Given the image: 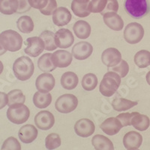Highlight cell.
Returning <instances> with one entry per match:
<instances>
[{
	"mask_svg": "<svg viewBox=\"0 0 150 150\" xmlns=\"http://www.w3.org/2000/svg\"><path fill=\"white\" fill-rule=\"evenodd\" d=\"M35 71L34 63L27 56H23L15 60L13 65V71L15 77L21 81L31 78Z\"/></svg>",
	"mask_w": 150,
	"mask_h": 150,
	"instance_id": "cell-1",
	"label": "cell"
},
{
	"mask_svg": "<svg viewBox=\"0 0 150 150\" xmlns=\"http://www.w3.org/2000/svg\"><path fill=\"white\" fill-rule=\"evenodd\" d=\"M125 10L134 19H141L150 11L149 0H125Z\"/></svg>",
	"mask_w": 150,
	"mask_h": 150,
	"instance_id": "cell-2",
	"label": "cell"
},
{
	"mask_svg": "<svg viewBox=\"0 0 150 150\" xmlns=\"http://www.w3.org/2000/svg\"><path fill=\"white\" fill-rule=\"evenodd\" d=\"M121 83V77L114 71L106 73L101 81L99 90L105 97H111L116 93Z\"/></svg>",
	"mask_w": 150,
	"mask_h": 150,
	"instance_id": "cell-3",
	"label": "cell"
},
{
	"mask_svg": "<svg viewBox=\"0 0 150 150\" xmlns=\"http://www.w3.org/2000/svg\"><path fill=\"white\" fill-rule=\"evenodd\" d=\"M0 44L5 50L18 51L22 47L23 38L16 31L5 30L0 34Z\"/></svg>",
	"mask_w": 150,
	"mask_h": 150,
	"instance_id": "cell-4",
	"label": "cell"
},
{
	"mask_svg": "<svg viewBox=\"0 0 150 150\" xmlns=\"http://www.w3.org/2000/svg\"><path fill=\"white\" fill-rule=\"evenodd\" d=\"M30 111L26 105L17 104L10 106L7 110V117L11 122L16 125L25 123L29 120Z\"/></svg>",
	"mask_w": 150,
	"mask_h": 150,
	"instance_id": "cell-5",
	"label": "cell"
},
{
	"mask_svg": "<svg viewBox=\"0 0 150 150\" xmlns=\"http://www.w3.org/2000/svg\"><path fill=\"white\" fill-rule=\"evenodd\" d=\"M78 105L77 98L72 94H65L57 98L55 103V108L62 113H69L77 108Z\"/></svg>",
	"mask_w": 150,
	"mask_h": 150,
	"instance_id": "cell-6",
	"label": "cell"
},
{
	"mask_svg": "<svg viewBox=\"0 0 150 150\" xmlns=\"http://www.w3.org/2000/svg\"><path fill=\"white\" fill-rule=\"evenodd\" d=\"M144 29L141 24L137 23H131L128 24L124 30V38L131 45H135L143 39Z\"/></svg>",
	"mask_w": 150,
	"mask_h": 150,
	"instance_id": "cell-7",
	"label": "cell"
},
{
	"mask_svg": "<svg viewBox=\"0 0 150 150\" xmlns=\"http://www.w3.org/2000/svg\"><path fill=\"white\" fill-rule=\"evenodd\" d=\"M26 47L24 51L27 55L33 57H37L45 50V43L40 37H31L26 41Z\"/></svg>",
	"mask_w": 150,
	"mask_h": 150,
	"instance_id": "cell-8",
	"label": "cell"
},
{
	"mask_svg": "<svg viewBox=\"0 0 150 150\" xmlns=\"http://www.w3.org/2000/svg\"><path fill=\"white\" fill-rule=\"evenodd\" d=\"M35 123L39 129L47 131L53 126L55 123L54 116L50 111H40L35 116Z\"/></svg>",
	"mask_w": 150,
	"mask_h": 150,
	"instance_id": "cell-9",
	"label": "cell"
},
{
	"mask_svg": "<svg viewBox=\"0 0 150 150\" xmlns=\"http://www.w3.org/2000/svg\"><path fill=\"white\" fill-rule=\"evenodd\" d=\"M55 78L51 74H41L36 79V89H38V92L47 93L53 89V87L55 86Z\"/></svg>",
	"mask_w": 150,
	"mask_h": 150,
	"instance_id": "cell-10",
	"label": "cell"
},
{
	"mask_svg": "<svg viewBox=\"0 0 150 150\" xmlns=\"http://www.w3.org/2000/svg\"><path fill=\"white\" fill-rule=\"evenodd\" d=\"M74 37L68 29H60L55 34V43L57 47L66 49L74 44Z\"/></svg>",
	"mask_w": 150,
	"mask_h": 150,
	"instance_id": "cell-11",
	"label": "cell"
},
{
	"mask_svg": "<svg viewBox=\"0 0 150 150\" xmlns=\"http://www.w3.org/2000/svg\"><path fill=\"white\" fill-rule=\"evenodd\" d=\"M96 126L92 120L89 119H81L74 125V131L77 135L81 137H88L93 134Z\"/></svg>",
	"mask_w": 150,
	"mask_h": 150,
	"instance_id": "cell-12",
	"label": "cell"
},
{
	"mask_svg": "<svg viewBox=\"0 0 150 150\" xmlns=\"http://www.w3.org/2000/svg\"><path fill=\"white\" fill-rule=\"evenodd\" d=\"M93 51V47L87 41L77 43L72 48V55L76 59L84 60L89 58Z\"/></svg>",
	"mask_w": 150,
	"mask_h": 150,
	"instance_id": "cell-13",
	"label": "cell"
},
{
	"mask_svg": "<svg viewBox=\"0 0 150 150\" xmlns=\"http://www.w3.org/2000/svg\"><path fill=\"white\" fill-rule=\"evenodd\" d=\"M101 60L106 66L115 67L122 61V54L116 48H108L102 53Z\"/></svg>",
	"mask_w": 150,
	"mask_h": 150,
	"instance_id": "cell-14",
	"label": "cell"
},
{
	"mask_svg": "<svg viewBox=\"0 0 150 150\" xmlns=\"http://www.w3.org/2000/svg\"><path fill=\"white\" fill-rule=\"evenodd\" d=\"M143 143V137L140 133L131 131L126 133L123 137V144L128 150L138 149Z\"/></svg>",
	"mask_w": 150,
	"mask_h": 150,
	"instance_id": "cell-15",
	"label": "cell"
},
{
	"mask_svg": "<svg viewBox=\"0 0 150 150\" xmlns=\"http://www.w3.org/2000/svg\"><path fill=\"white\" fill-rule=\"evenodd\" d=\"M122 127V125L120 120L117 118L114 117L108 118L104 120L100 125V128L103 132L110 136H113L119 133Z\"/></svg>",
	"mask_w": 150,
	"mask_h": 150,
	"instance_id": "cell-16",
	"label": "cell"
},
{
	"mask_svg": "<svg viewBox=\"0 0 150 150\" xmlns=\"http://www.w3.org/2000/svg\"><path fill=\"white\" fill-rule=\"evenodd\" d=\"M52 62L56 67L66 68L71 65L72 62V55L68 51L59 50L52 54Z\"/></svg>",
	"mask_w": 150,
	"mask_h": 150,
	"instance_id": "cell-17",
	"label": "cell"
},
{
	"mask_svg": "<svg viewBox=\"0 0 150 150\" xmlns=\"http://www.w3.org/2000/svg\"><path fill=\"white\" fill-rule=\"evenodd\" d=\"M38 129L33 125H26L20 128L19 138L23 143H33L38 137Z\"/></svg>",
	"mask_w": 150,
	"mask_h": 150,
	"instance_id": "cell-18",
	"label": "cell"
},
{
	"mask_svg": "<svg viewBox=\"0 0 150 150\" xmlns=\"http://www.w3.org/2000/svg\"><path fill=\"white\" fill-rule=\"evenodd\" d=\"M71 20V14L68 8L59 7L55 10L53 14V23L57 26H64Z\"/></svg>",
	"mask_w": 150,
	"mask_h": 150,
	"instance_id": "cell-19",
	"label": "cell"
},
{
	"mask_svg": "<svg viewBox=\"0 0 150 150\" xmlns=\"http://www.w3.org/2000/svg\"><path fill=\"white\" fill-rule=\"evenodd\" d=\"M103 20L104 23L112 30L121 31L124 27L122 19L117 13H106L103 15Z\"/></svg>",
	"mask_w": 150,
	"mask_h": 150,
	"instance_id": "cell-20",
	"label": "cell"
},
{
	"mask_svg": "<svg viewBox=\"0 0 150 150\" xmlns=\"http://www.w3.org/2000/svg\"><path fill=\"white\" fill-rule=\"evenodd\" d=\"M89 0H73L71 10L79 17H88L91 14L89 10Z\"/></svg>",
	"mask_w": 150,
	"mask_h": 150,
	"instance_id": "cell-21",
	"label": "cell"
},
{
	"mask_svg": "<svg viewBox=\"0 0 150 150\" xmlns=\"http://www.w3.org/2000/svg\"><path fill=\"white\" fill-rule=\"evenodd\" d=\"M131 124L133 125L135 129L140 131H144L147 130L149 127L150 120L149 118L146 115L140 114L137 112H131Z\"/></svg>",
	"mask_w": 150,
	"mask_h": 150,
	"instance_id": "cell-22",
	"label": "cell"
},
{
	"mask_svg": "<svg viewBox=\"0 0 150 150\" xmlns=\"http://www.w3.org/2000/svg\"><path fill=\"white\" fill-rule=\"evenodd\" d=\"M92 144L96 150H114L112 142L104 135H95L92 139Z\"/></svg>",
	"mask_w": 150,
	"mask_h": 150,
	"instance_id": "cell-23",
	"label": "cell"
},
{
	"mask_svg": "<svg viewBox=\"0 0 150 150\" xmlns=\"http://www.w3.org/2000/svg\"><path fill=\"white\" fill-rule=\"evenodd\" d=\"M74 32L75 35L80 39H86L91 34V26L85 21H78L74 25Z\"/></svg>",
	"mask_w": 150,
	"mask_h": 150,
	"instance_id": "cell-24",
	"label": "cell"
},
{
	"mask_svg": "<svg viewBox=\"0 0 150 150\" xmlns=\"http://www.w3.org/2000/svg\"><path fill=\"white\" fill-rule=\"evenodd\" d=\"M79 82L77 75L71 71L65 72L61 77V85L64 89L71 90L77 87Z\"/></svg>",
	"mask_w": 150,
	"mask_h": 150,
	"instance_id": "cell-25",
	"label": "cell"
},
{
	"mask_svg": "<svg viewBox=\"0 0 150 150\" xmlns=\"http://www.w3.org/2000/svg\"><path fill=\"white\" fill-rule=\"evenodd\" d=\"M52 102V96L50 93H42L37 92L33 96V103L36 108L44 109L47 108Z\"/></svg>",
	"mask_w": 150,
	"mask_h": 150,
	"instance_id": "cell-26",
	"label": "cell"
},
{
	"mask_svg": "<svg viewBox=\"0 0 150 150\" xmlns=\"http://www.w3.org/2000/svg\"><path fill=\"white\" fill-rule=\"evenodd\" d=\"M137 101H133L122 98H116L112 101V107L116 111H125L137 105Z\"/></svg>",
	"mask_w": 150,
	"mask_h": 150,
	"instance_id": "cell-27",
	"label": "cell"
},
{
	"mask_svg": "<svg viewBox=\"0 0 150 150\" xmlns=\"http://www.w3.org/2000/svg\"><path fill=\"white\" fill-rule=\"evenodd\" d=\"M51 53H45L42 55L38 60V67L44 72H50L56 68V65L52 62Z\"/></svg>",
	"mask_w": 150,
	"mask_h": 150,
	"instance_id": "cell-28",
	"label": "cell"
},
{
	"mask_svg": "<svg viewBox=\"0 0 150 150\" xmlns=\"http://www.w3.org/2000/svg\"><path fill=\"white\" fill-rule=\"evenodd\" d=\"M17 29L24 34H29L34 29V23L29 16H22L17 21Z\"/></svg>",
	"mask_w": 150,
	"mask_h": 150,
	"instance_id": "cell-29",
	"label": "cell"
},
{
	"mask_svg": "<svg viewBox=\"0 0 150 150\" xmlns=\"http://www.w3.org/2000/svg\"><path fill=\"white\" fill-rule=\"evenodd\" d=\"M17 0H0V12L5 15H11L17 11Z\"/></svg>",
	"mask_w": 150,
	"mask_h": 150,
	"instance_id": "cell-30",
	"label": "cell"
},
{
	"mask_svg": "<svg viewBox=\"0 0 150 150\" xmlns=\"http://www.w3.org/2000/svg\"><path fill=\"white\" fill-rule=\"evenodd\" d=\"M134 63L140 68H144L150 65V52L141 50L135 54L134 58Z\"/></svg>",
	"mask_w": 150,
	"mask_h": 150,
	"instance_id": "cell-31",
	"label": "cell"
},
{
	"mask_svg": "<svg viewBox=\"0 0 150 150\" xmlns=\"http://www.w3.org/2000/svg\"><path fill=\"white\" fill-rule=\"evenodd\" d=\"M45 43V49L48 51L55 50L57 48L55 43V34L51 31L46 30L41 33L39 36Z\"/></svg>",
	"mask_w": 150,
	"mask_h": 150,
	"instance_id": "cell-32",
	"label": "cell"
},
{
	"mask_svg": "<svg viewBox=\"0 0 150 150\" xmlns=\"http://www.w3.org/2000/svg\"><path fill=\"white\" fill-rule=\"evenodd\" d=\"M8 107L17 104H23L26 101V96H24V94L21 89H14L9 92V93L8 94Z\"/></svg>",
	"mask_w": 150,
	"mask_h": 150,
	"instance_id": "cell-33",
	"label": "cell"
},
{
	"mask_svg": "<svg viewBox=\"0 0 150 150\" xmlns=\"http://www.w3.org/2000/svg\"><path fill=\"white\" fill-rule=\"evenodd\" d=\"M98 85V78L96 74L89 73L84 75L82 80V87L86 91H92Z\"/></svg>",
	"mask_w": 150,
	"mask_h": 150,
	"instance_id": "cell-34",
	"label": "cell"
},
{
	"mask_svg": "<svg viewBox=\"0 0 150 150\" xmlns=\"http://www.w3.org/2000/svg\"><path fill=\"white\" fill-rule=\"evenodd\" d=\"M61 138L59 135L56 133H51L47 136L45 139V146L48 150H53L61 146Z\"/></svg>",
	"mask_w": 150,
	"mask_h": 150,
	"instance_id": "cell-35",
	"label": "cell"
},
{
	"mask_svg": "<svg viewBox=\"0 0 150 150\" xmlns=\"http://www.w3.org/2000/svg\"><path fill=\"white\" fill-rule=\"evenodd\" d=\"M1 148L2 150H21V145L17 139L10 137L4 141Z\"/></svg>",
	"mask_w": 150,
	"mask_h": 150,
	"instance_id": "cell-36",
	"label": "cell"
},
{
	"mask_svg": "<svg viewBox=\"0 0 150 150\" xmlns=\"http://www.w3.org/2000/svg\"><path fill=\"white\" fill-rule=\"evenodd\" d=\"M108 0H92L89 2V10L92 13H101L105 8Z\"/></svg>",
	"mask_w": 150,
	"mask_h": 150,
	"instance_id": "cell-37",
	"label": "cell"
},
{
	"mask_svg": "<svg viewBox=\"0 0 150 150\" xmlns=\"http://www.w3.org/2000/svg\"><path fill=\"white\" fill-rule=\"evenodd\" d=\"M111 70H112V71L117 73L118 74L120 75L121 78H123L128 74V71H129V65L127 63L126 61L122 60L119 63V65L115 67H112Z\"/></svg>",
	"mask_w": 150,
	"mask_h": 150,
	"instance_id": "cell-38",
	"label": "cell"
},
{
	"mask_svg": "<svg viewBox=\"0 0 150 150\" xmlns=\"http://www.w3.org/2000/svg\"><path fill=\"white\" fill-rule=\"evenodd\" d=\"M118 10H119V3H118L117 0H108L105 8L101 14L103 16L106 13H110V12L117 13Z\"/></svg>",
	"mask_w": 150,
	"mask_h": 150,
	"instance_id": "cell-39",
	"label": "cell"
},
{
	"mask_svg": "<svg viewBox=\"0 0 150 150\" xmlns=\"http://www.w3.org/2000/svg\"><path fill=\"white\" fill-rule=\"evenodd\" d=\"M56 8H57V3H56V0H49L46 7L40 10V11L44 15L50 16L52 15V14Z\"/></svg>",
	"mask_w": 150,
	"mask_h": 150,
	"instance_id": "cell-40",
	"label": "cell"
},
{
	"mask_svg": "<svg viewBox=\"0 0 150 150\" xmlns=\"http://www.w3.org/2000/svg\"><path fill=\"white\" fill-rule=\"evenodd\" d=\"M131 116H132V114H131V113H129V112H123V113L118 115V116H116V118L120 120V122L122 125V126L125 127L128 126V125H131Z\"/></svg>",
	"mask_w": 150,
	"mask_h": 150,
	"instance_id": "cell-41",
	"label": "cell"
},
{
	"mask_svg": "<svg viewBox=\"0 0 150 150\" xmlns=\"http://www.w3.org/2000/svg\"><path fill=\"white\" fill-rule=\"evenodd\" d=\"M49 0H28V2L30 5V6L33 8L41 9L45 8L47 5Z\"/></svg>",
	"mask_w": 150,
	"mask_h": 150,
	"instance_id": "cell-42",
	"label": "cell"
},
{
	"mask_svg": "<svg viewBox=\"0 0 150 150\" xmlns=\"http://www.w3.org/2000/svg\"><path fill=\"white\" fill-rule=\"evenodd\" d=\"M17 1H18L19 6L17 13L18 14H23L26 11H29L32 8L28 2V0H17Z\"/></svg>",
	"mask_w": 150,
	"mask_h": 150,
	"instance_id": "cell-43",
	"label": "cell"
},
{
	"mask_svg": "<svg viewBox=\"0 0 150 150\" xmlns=\"http://www.w3.org/2000/svg\"><path fill=\"white\" fill-rule=\"evenodd\" d=\"M8 103V95L5 92H0V110L3 109Z\"/></svg>",
	"mask_w": 150,
	"mask_h": 150,
	"instance_id": "cell-44",
	"label": "cell"
},
{
	"mask_svg": "<svg viewBox=\"0 0 150 150\" xmlns=\"http://www.w3.org/2000/svg\"><path fill=\"white\" fill-rule=\"evenodd\" d=\"M6 51H7V50H5L2 47V46L1 45V44H0V56H2V55L5 54V53H6Z\"/></svg>",
	"mask_w": 150,
	"mask_h": 150,
	"instance_id": "cell-45",
	"label": "cell"
},
{
	"mask_svg": "<svg viewBox=\"0 0 150 150\" xmlns=\"http://www.w3.org/2000/svg\"><path fill=\"white\" fill-rule=\"evenodd\" d=\"M146 81H147V83L150 86V71L147 73L146 74Z\"/></svg>",
	"mask_w": 150,
	"mask_h": 150,
	"instance_id": "cell-46",
	"label": "cell"
},
{
	"mask_svg": "<svg viewBox=\"0 0 150 150\" xmlns=\"http://www.w3.org/2000/svg\"><path fill=\"white\" fill-rule=\"evenodd\" d=\"M4 70V65H3V63H2V62L0 61V74L2 73V71H3Z\"/></svg>",
	"mask_w": 150,
	"mask_h": 150,
	"instance_id": "cell-47",
	"label": "cell"
},
{
	"mask_svg": "<svg viewBox=\"0 0 150 150\" xmlns=\"http://www.w3.org/2000/svg\"><path fill=\"white\" fill-rule=\"evenodd\" d=\"M136 150H140V149H136Z\"/></svg>",
	"mask_w": 150,
	"mask_h": 150,
	"instance_id": "cell-48",
	"label": "cell"
}]
</instances>
